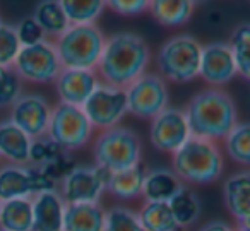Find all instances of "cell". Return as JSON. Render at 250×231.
Segmentation results:
<instances>
[{"mask_svg":"<svg viewBox=\"0 0 250 231\" xmlns=\"http://www.w3.org/2000/svg\"><path fill=\"white\" fill-rule=\"evenodd\" d=\"M151 60V48L143 36L122 31L104 38L96 74L100 83L125 89L146 72Z\"/></svg>","mask_w":250,"mask_h":231,"instance_id":"cell-1","label":"cell"},{"mask_svg":"<svg viewBox=\"0 0 250 231\" xmlns=\"http://www.w3.org/2000/svg\"><path fill=\"white\" fill-rule=\"evenodd\" d=\"M190 135L218 142L238 124V110L226 91L208 87L199 91L184 110Z\"/></svg>","mask_w":250,"mask_h":231,"instance_id":"cell-2","label":"cell"},{"mask_svg":"<svg viewBox=\"0 0 250 231\" xmlns=\"http://www.w3.org/2000/svg\"><path fill=\"white\" fill-rule=\"evenodd\" d=\"M171 163H173L171 171L182 182L195 183V185H208L219 180L225 168L218 144L195 135H190L171 154Z\"/></svg>","mask_w":250,"mask_h":231,"instance_id":"cell-3","label":"cell"},{"mask_svg":"<svg viewBox=\"0 0 250 231\" xmlns=\"http://www.w3.org/2000/svg\"><path fill=\"white\" fill-rule=\"evenodd\" d=\"M93 156L96 166L103 171H122L141 165L143 142L136 130L115 125L100 132L93 144Z\"/></svg>","mask_w":250,"mask_h":231,"instance_id":"cell-4","label":"cell"},{"mask_svg":"<svg viewBox=\"0 0 250 231\" xmlns=\"http://www.w3.org/2000/svg\"><path fill=\"white\" fill-rule=\"evenodd\" d=\"M104 45V35L96 24H70L53 46L63 69L94 70Z\"/></svg>","mask_w":250,"mask_h":231,"instance_id":"cell-5","label":"cell"},{"mask_svg":"<svg viewBox=\"0 0 250 231\" xmlns=\"http://www.w3.org/2000/svg\"><path fill=\"white\" fill-rule=\"evenodd\" d=\"M202 45L190 35H177L161 45L156 57L160 76L165 81L184 84L199 77Z\"/></svg>","mask_w":250,"mask_h":231,"instance_id":"cell-6","label":"cell"},{"mask_svg":"<svg viewBox=\"0 0 250 231\" xmlns=\"http://www.w3.org/2000/svg\"><path fill=\"white\" fill-rule=\"evenodd\" d=\"M93 125L89 124L81 106L59 103L52 108L46 137L63 151H76L89 142Z\"/></svg>","mask_w":250,"mask_h":231,"instance_id":"cell-7","label":"cell"},{"mask_svg":"<svg viewBox=\"0 0 250 231\" xmlns=\"http://www.w3.org/2000/svg\"><path fill=\"white\" fill-rule=\"evenodd\" d=\"M124 91L127 100V113L137 118L151 120L165 108H168L170 93L167 81L160 74L144 72Z\"/></svg>","mask_w":250,"mask_h":231,"instance_id":"cell-8","label":"cell"},{"mask_svg":"<svg viewBox=\"0 0 250 231\" xmlns=\"http://www.w3.org/2000/svg\"><path fill=\"white\" fill-rule=\"evenodd\" d=\"M12 67L21 81L35 84L53 83L62 70L55 46L48 40H43L35 45L21 46Z\"/></svg>","mask_w":250,"mask_h":231,"instance_id":"cell-9","label":"cell"},{"mask_svg":"<svg viewBox=\"0 0 250 231\" xmlns=\"http://www.w3.org/2000/svg\"><path fill=\"white\" fill-rule=\"evenodd\" d=\"M55 189L57 183L40 168L26 165H5L0 168V202L11 199H29L40 192Z\"/></svg>","mask_w":250,"mask_h":231,"instance_id":"cell-10","label":"cell"},{"mask_svg":"<svg viewBox=\"0 0 250 231\" xmlns=\"http://www.w3.org/2000/svg\"><path fill=\"white\" fill-rule=\"evenodd\" d=\"M81 108L93 128L104 130L115 127L127 115L125 91L100 83Z\"/></svg>","mask_w":250,"mask_h":231,"instance_id":"cell-11","label":"cell"},{"mask_svg":"<svg viewBox=\"0 0 250 231\" xmlns=\"http://www.w3.org/2000/svg\"><path fill=\"white\" fill-rule=\"evenodd\" d=\"M106 171L98 166H72L60 180V197L65 204L98 202L104 192Z\"/></svg>","mask_w":250,"mask_h":231,"instance_id":"cell-12","label":"cell"},{"mask_svg":"<svg viewBox=\"0 0 250 231\" xmlns=\"http://www.w3.org/2000/svg\"><path fill=\"white\" fill-rule=\"evenodd\" d=\"M188 137H190V128L184 110L168 106L154 118H151L149 139L158 151L173 154Z\"/></svg>","mask_w":250,"mask_h":231,"instance_id":"cell-13","label":"cell"},{"mask_svg":"<svg viewBox=\"0 0 250 231\" xmlns=\"http://www.w3.org/2000/svg\"><path fill=\"white\" fill-rule=\"evenodd\" d=\"M52 106L40 94H21L11 106L9 120L19 127L28 137L40 139L46 135Z\"/></svg>","mask_w":250,"mask_h":231,"instance_id":"cell-14","label":"cell"},{"mask_svg":"<svg viewBox=\"0 0 250 231\" xmlns=\"http://www.w3.org/2000/svg\"><path fill=\"white\" fill-rule=\"evenodd\" d=\"M236 76L238 72L228 43L214 42L202 46L199 77H202L209 86L219 87L231 83Z\"/></svg>","mask_w":250,"mask_h":231,"instance_id":"cell-15","label":"cell"},{"mask_svg":"<svg viewBox=\"0 0 250 231\" xmlns=\"http://www.w3.org/2000/svg\"><path fill=\"white\" fill-rule=\"evenodd\" d=\"M53 83H55L60 103L83 106L94 87L100 84V77L96 70L91 69H63L62 67Z\"/></svg>","mask_w":250,"mask_h":231,"instance_id":"cell-16","label":"cell"},{"mask_svg":"<svg viewBox=\"0 0 250 231\" xmlns=\"http://www.w3.org/2000/svg\"><path fill=\"white\" fill-rule=\"evenodd\" d=\"M63 199L57 190L40 192L31 197L33 230L31 231H62Z\"/></svg>","mask_w":250,"mask_h":231,"instance_id":"cell-17","label":"cell"},{"mask_svg":"<svg viewBox=\"0 0 250 231\" xmlns=\"http://www.w3.org/2000/svg\"><path fill=\"white\" fill-rule=\"evenodd\" d=\"M223 195L228 212L238 224L249 226L250 221V173L240 171L225 180Z\"/></svg>","mask_w":250,"mask_h":231,"instance_id":"cell-18","label":"cell"},{"mask_svg":"<svg viewBox=\"0 0 250 231\" xmlns=\"http://www.w3.org/2000/svg\"><path fill=\"white\" fill-rule=\"evenodd\" d=\"M104 209L98 202H70L63 206L62 231H103Z\"/></svg>","mask_w":250,"mask_h":231,"instance_id":"cell-19","label":"cell"},{"mask_svg":"<svg viewBox=\"0 0 250 231\" xmlns=\"http://www.w3.org/2000/svg\"><path fill=\"white\" fill-rule=\"evenodd\" d=\"M31 141L11 120L0 122V158L11 161V165H28Z\"/></svg>","mask_w":250,"mask_h":231,"instance_id":"cell-20","label":"cell"},{"mask_svg":"<svg viewBox=\"0 0 250 231\" xmlns=\"http://www.w3.org/2000/svg\"><path fill=\"white\" fill-rule=\"evenodd\" d=\"M182 187H184V182L171 169L156 168L146 171L141 195L153 202H168Z\"/></svg>","mask_w":250,"mask_h":231,"instance_id":"cell-21","label":"cell"},{"mask_svg":"<svg viewBox=\"0 0 250 231\" xmlns=\"http://www.w3.org/2000/svg\"><path fill=\"white\" fill-rule=\"evenodd\" d=\"M144 176H146V169L143 168V165L122 169V171L106 173L104 190H108L111 195L122 200L136 199L143 193Z\"/></svg>","mask_w":250,"mask_h":231,"instance_id":"cell-22","label":"cell"},{"mask_svg":"<svg viewBox=\"0 0 250 231\" xmlns=\"http://www.w3.org/2000/svg\"><path fill=\"white\" fill-rule=\"evenodd\" d=\"M190 0H151L149 11L158 24L165 28H178L190 21L194 14Z\"/></svg>","mask_w":250,"mask_h":231,"instance_id":"cell-23","label":"cell"},{"mask_svg":"<svg viewBox=\"0 0 250 231\" xmlns=\"http://www.w3.org/2000/svg\"><path fill=\"white\" fill-rule=\"evenodd\" d=\"M0 230L31 231L33 207L31 199H11L0 202Z\"/></svg>","mask_w":250,"mask_h":231,"instance_id":"cell-24","label":"cell"},{"mask_svg":"<svg viewBox=\"0 0 250 231\" xmlns=\"http://www.w3.org/2000/svg\"><path fill=\"white\" fill-rule=\"evenodd\" d=\"M33 19L38 22L45 36L57 38L70 26L59 0H40L33 12Z\"/></svg>","mask_w":250,"mask_h":231,"instance_id":"cell-25","label":"cell"},{"mask_svg":"<svg viewBox=\"0 0 250 231\" xmlns=\"http://www.w3.org/2000/svg\"><path fill=\"white\" fill-rule=\"evenodd\" d=\"M168 206L173 214V219L178 228H188L197 221L201 214V199L199 195L190 189L182 187L170 200Z\"/></svg>","mask_w":250,"mask_h":231,"instance_id":"cell-26","label":"cell"},{"mask_svg":"<svg viewBox=\"0 0 250 231\" xmlns=\"http://www.w3.org/2000/svg\"><path fill=\"white\" fill-rule=\"evenodd\" d=\"M137 217L141 221V226L144 231H178L173 219V214L170 210L168 202H153L146 200L141 210L137 212Z\"/></svg>","mask_w":250,"mask_h":231,"instance_id":"cell-27","label":"cell"},{"mask_svg":"<svg viewBox=\"0 0 250 231\" xmlns=\"http://www.w3.org/2000/svg\"><path fill=\"white\" fill-rule=\"evenodd\" d=\"M229 52L233 55L236 65V72L242 76L243 79L250 77V24L249 22H242L233 29L231 36H229Z\"/></svg>","mask_w":250,"mask_h":231,"instance_id":"cell-28","label":"cell"},{"mask_svg":"<svg viewBox=\"0 0 250 231\" xmlns=\"http://www.w3.org/2000/svg\"><path fill=\"white\" fill-rule=\"evenodd\" d=\"M70 24H94L103 14L104 0H59Z\"/></svg>","mask_w":250,"mask_h":231,"instance_id":"cell-29","label":"cell"},{"mask_svg":"<svg viewBox=\"0 0 250 231\" xmlns=\"http://www.w3.org/2000/svg\"><path fill=\"white\" fill-rule=\"evenodd\" d=\"M223 141L226 152L233 161L242 166L250 165V127L247 122H238Z\"/></svg>","mask_w":250,"mask_h":231,"instance_id":"cell-30","label":"cell"},{"mask_svg":"<svg viewBox=\"0 0 250 231\" xmlns=\"http://www.w3.org/2000/svg\"><path fill=\"white\" fill-rule=\"evenodd\" d=\"M103 231H144L137 212L127 207H113L104 210Z\"/></svg>","mask_w":250,"mask_h":231,"instance_id":"cell-31","label":"cell"},{"mask_svg":"<svg viewBox=\"0 0 250 231\" xmlns=\"http://www.w3.org/2000/svg\"><path fill=\"white\" fill-rule=\"evenodd\" d=\"M22 81L12 65H0V108H11L21 96Z\"/></svg>","mask_w":250,"mask_h":231,"instance_id":"cell-32","label":"cell"},{"mask_svg":"<svg viewBox=\"0 0 250 231\" xmlns=\"http://www.w3.org/2000/svg\"><path fill=\"white\" fill-rule=\"evenodd\" d=\"M21 50L16 26L7 24V22H0V65H12Z\"/></svg>","mask_w":250,"mask_h":231,"instance_id":"cell-33","label":"cell"},{"mask_svg":"<svg viewBox=\"0 0 250 231\" xmlns=\"http://www.w3.org/2000/svg\"><path fill=\"white\" fill-rule=\"evenodd\" d=\"M151 0H104V5L118 16L134 18L149 11Z\"/></svg>","mask_w":250,"mask_h":231,"instance_id":"cell-34","label":"cell"},{"mask_svg":"<svg viewBox=\"0 0 250 231\" xmlns=\"http://www.w3.org/2000/svg\"><path fill=\"white\" fill-rule=\"evenodd\" d=\"M16 33H18L21 46L35 45V43H40V42H43V40H46L45 33L42 31L38 22L33 19V16H28V18L21 19L19 24L16 26Z\"/></svg>","mask_w":250,"mask_h":231,"instance_id":"cell-35","label":"cell"},{"mask_svg":"<svg viewBox=\"0 0 250 231\" xmlns=\"http://www.w3.org/2000/svg\"><path fill=\"white\" fill-rule=\"evenodd\" d=\"M199 231H235V228L229 226L226 221L214 219V221H209V223H206L204 226H201V228H199Z\"/></svg>","mask_w":250,"mask_h":231,"instance_id":"cell-36","label":"cell"},{"mask_svg":"<svg viewBox=\"0 0 250 231\" xmlns=\"http://www.w3.org/2000/svg\"><path fill=\"white\" fill-rule=\"evenodd\" d=\"M208 0H190V4L194 5V7H197V5H202V4H206Z\"/></svg>","mask_w":250,"mask_h":231,"instance_id":"cell-37","label":"cell"},{"mask_svg":"<svg viewBox=\"0 0 250 231\" xmlns=\"http://www.w3.org/2000/svg\"><path fill=\"white\" fill-rule=\"evenodd\" d=\"M235 231H250V228L249 226H243V224H238Z\"/></svg>","mask_w":250,"mask_h":231,"instance_id":"cell-38","label":"cell"},{"mask_svg":"<svg viewBox=\"0 0 250 231\" xmlns=\"http://www.w3.org/2000/svg\"><path fill=\"white\" fill-rule=\"evenodd\" d=\"M0 22H2V19H0Z\"/></svg>","mask_w":250,"mask_h":231,"instance_id":"cell-39","label":"cell"},{"mask_svg":"<svg viewBox=\"0 0 250 231\" xmlns=\"http://www.w3.org/2000/svg\"><path fill=\"white\" fill-rule=\"evenodd\" d=\"M0 231H2V230H0Z\"/></svg>","mask_w":250,"mask_h":231,"instance_id":"cell-40","label":"cell"}]
</instances>
